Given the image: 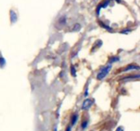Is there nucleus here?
Returning a JSON list of instances; mask_svg holds the SVG:
<instances>
[{"instance_id":"obj_1","label":"nucleus","mask_w":140,"mask_h":131,"mask_svg":"<svg viewBox=\"0 0 140 131\" xmlns=\"http://www.w3.org/2000/svg\"><path fill=\"white\" fill-rule=\"evenodd\" d=\"M112 68V66L111 65H108L106 67L103 68L100 72L97 75V79L98 80H101L103 79H104L105 77L107 76V75H108V73L109 72V70H111Z\"/></svg>"},{"instance_id":"obj_6","label":"nucleus","mask_w":140,"mask_h":131,"mask_svg":"<svg viewBox=\"0 0 140 131\" xmlns=\"http://www.w3.org/2000/svg\"><path fill=\"white\" fill-rule=\"evenodd\" d=\"M71 70H72V75L75 76V69H74V68L72 67V68H71Z\"/></svg>"},{"instance_id":"obj_5","label":"nucleus","mask_w":140,"mask_h":131,"mask_svg":"<svg viewBox=\"0 0 140 131\" xmlns=\"http://www.w3.org/2000/svg\"><path fill=\"white\" fill-rule=\"evenodd\" d=\"M87 124H88V122H84V123L82 124V125H81V127L84 128H85L87 126Z\"/></svg>"},{"instance_id":"obj_3","label":"nucleus","mask_w":140,"mask_h":131,"mask_svg":"<svg viewBox=\"0 0 140 131\" xmlns=\"http://www.w3.org/2000/svg\"><path fill=\"white\" fill-rule=\"evenodd\" d=\"M140 67L137 66H134V65H129L127 67L125 68L124 71H128V70H139Z\"/></svg>"},{"instance_id":"obj_4","label":"nucleus","mask_w":140,"mask_h":131,"mask_svg":"<svg viewBox=\"0 0 140 131\" xmlns=\"http://www.w3.org/2000/svg\"><path fill=\"white\" fill-rule=\"evenodd\" d=\"M77 119H78V115L77 114H74L72 115V119H71V122H72V125H75L77 122Z\"/></svg>"},{"instance_id":"obj_2","label":"nucleus","mask_w":140,"mask_h":131,"mask_svg":"<svg viewBox=\"0 0 140 131\" xmlns=\"http://www.w3.org/2000/svg\"><path fill=\"white\" fill-rule=\"evenodd\" d=\"M93 101L91 99H86L85 100H84V102L83 103V105H82V109L84 110H88L89 108L92 106Z\"/></svg>"},{"instance_id":"obj_7","label":"nucleus","mask_w":140,"mask_h":131,"mask_svg":"<svg viewBox=\"0 0 140 131\" xmlns=\"http://www.w3.org/2000/svg\"><path fill=\"white\" fill-rule=\"evenodd\" d=\"M116 131H124V130H123V128L122 127H119L116 129Z\"/></svg>"},{"instance_id":"obj_8","label":"nucleus","mask_w":140,"mask_h":131,"mask_svg":"<svg viewBox=\"0 0 140 131\" xmlns=\"http://www.w3.org/2000/svg\"><path fill=\"white\" fill-rule=\"evenodd\" d=\"M70 131V127H69V126H68V129L66 130V131Z\"/></svg>"}]
</instances>
